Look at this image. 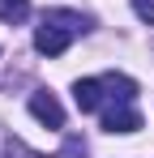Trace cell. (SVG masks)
Listing matches in <instances>:
<instances>
[{
    "mask_svg": "<svg viewBox=\"0 0 154 158\" xmlns=\"http://www.w3.org/2000/svg\"><path fill=\"white\" fill-rule=\"evenodd\" d=\"M73 103L81 111H99L103 107V77H81L73 85Z\"/></svg>",
    "mask_w": 154,
    "mask_h": 158,
    "instance_id": "277c9868",
    "label": "cell"
},
{
    "mask_svg": "<svg viewBox=\"0 0 154 158\" xmlns=\"http://www.w3.org/2000/svg\"><path fill=\"white\" fill-rule=\"evenodd\" d=\"M133 13H137L146 26H154V0H133Z\"/></svg>",
    "mask_w": 154,
    "mask_h": 158,
    "instance_id": "52a82bcc",
    "label": "cell"
},
{
    "mask_svg": "<svg viewBox=\"0 0 154 158\" xmlns=\"http://www.w3.org/2000/svg\"><path fill=\"white\" fill-rule=\"evenodd\" d=\"M43 22H56V26H64L69 34H86L90 30V17L86 13H73V9H47Z\"/></svg>",
    "mask_w": 154,
    "mask_h": 158,
    "instance_id": "5b68a950",
    "label": "cell"
},
{
    "mask_svg": "<svg viewBox=\"0 0 154 158\" xmlns=\"http://www.w3.org/2000/svg\"><path fill=\"white\" fill-rule=\"evenodd\" d=\"M69 43H73V34L64 26H56V22H43V26L34 30V47L43 56H60V52H69Z\"/></svg>",
    "mask_w": 154,
    "mask_h": 158,
    "instance_id": "7a4b0ae2",
    "label": "cell"
},
{
    "mask_svg": "<svg viewBox=\"0 0 154 158\" xmlns=\"http://www.w3.org/2000/svg\"><path fill=\"white\" fill-rule=\"evenodd\" d=\"M30 115H34L39 124H47V128H60V124H64V107H60V98H56L51 90H34V94H30Z\"/></svg>",
    "mask_w": 154,
    "mask_h": 158,
    "instance_id": "6da1fadb",
    "label": "cell"
},
{
    "mask_svg": "<svg viewBox=\"0 0 154 158\" xmlns=\"http://www.w3.org/2000/svg\"><path fill=\"white\" fill-rule=\"evenodd\" d=\"M103 128L107 132H137L141 128V111H133L128 103H116L103 111Z\"/></svg>",
    "mask_w": 154,
    "mask_h": 158,
    "instance_id": "3957f363",
    "label": "cell"
},
{
    "mask_svg": "<svg viewBox=\"0 0 154 158\" xmlns=\"http://www.w3.org/2000/svg\"><path fill=\"white\" fill-rule=\"evenodd\" d=\"M0 17H4V22H22V17H30V0H0Z\"/></svg>",
    "mask_w": 154,
    "mask_h": 158,
    "instance_id": "8992f818",
    "label": "cell"
}]
</instances>
